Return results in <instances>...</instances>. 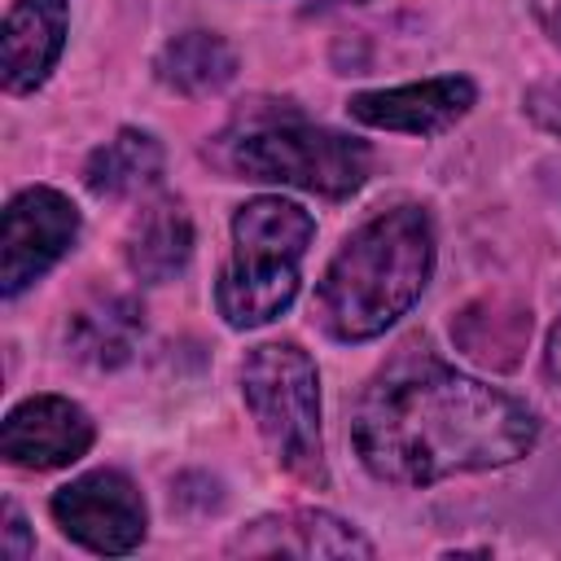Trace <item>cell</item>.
I'll return each instance as SVG.
<instances>
[{"instance_id": "obj_7", "label": "cell", "mask_w": 561, "mask_h": 561, "mask_svg": "<svg viewBox=\"0 0 561 561\" xmlns=\"http://www.w3.org/2000/svg\"><path fill=\"white\" fill-rule=\"evenodd\" d=\"M79 210L57 188H26L4 210V259H0V289L13 298L35 276H44L75 241Z\"/></svg>"}, {"instance_id": "obj_2", "label": "cell", "mask_w": 561, "mask_h": 561, "mask_svg": "<svg viewBox=\"0 0 561 561\" xmlns=\"http://www.w3.org/2000/svg\"><path fill=\"white\" fill-rule=\"evenodd\" d=\"M434 267V232L425 210L394 206L346 237L316 285V316L337 342L386 333L425 289Z\"/></svg>"}, {"instance_id": "obj_12", "label": "cell", "mask_w": 561, "mask_h": 561, "mask_svg": "<svg viewBox=\"0 0 561 561\" xmlns=\"http://www.w3.org/2000/svg\"><path fill=\"white\" fill-rule=\"evenodd\" d=\"M530 337V311L508 298H478L451 320V342L482 368H513Z\"/></svg>"}, {"instance_id": "obj_9", "label": "cell", "mask_w": 561, "mask_h": 561, "mask_svg": "<svg viewBox=\"0 0 561 561\" xmlns=\"http://www.w3.org/2000/svg\"><path fill=\"white\" fill-rule=\"evenodd\" d=\"M469 105H473V83L465 75H447V79H425V83H408V88L359 92V96H351L346 110L364 127L430 136V131L451 127Z\"/></svg>"}, {"instance_id": "obj_14", "label": "cell", "mask_w": 561, "mask_h": 561, "mask_svg": "<svg viewBox=\"0 0 561 561\" xmlns=\"http://www.w3.org/2000/svg\"><path fill=\"white\" fill-rule=\"evenodd\" d=\"M162 175V145L149 136V131H136V127H123L114 140H105L88 167H83V180L96 197H127V193H140L149 188L153 180Z\"/></svg>"}, {"instance_id": "obj_6", "label": "cell", "mask_w": 561, "mask_h": 561, "mask_svg": "<svg viewBox=\"0 0 561 561\" xmlns=\"http://www.w3.org/2000/svg\"><path fill=\"white\" fill-rule=\"evenodd\" d=\"M57 526L92 552H131L145 539V500L118 469L75 478L53 495Z\"/></svg>"}, {"instance_id": "obj_8", "label": "cell", "mask_w": 561, "mask_h": 561, "mask_svg": "<svg viewBox=\"0 0 561 561\" xmlns=\"http://www.w3.org/2000/svg\"><path fill=\"white\" fill-rule=\"evenodd\" d=\"M92 447V421L61 394H35L4 416L0 451L22 469H61Z\"/></svg>"}, {"instance_id": "obj_3", "label": "cell", "mask_w": 561, "mask_h": 561, "mask_svg": "<svg viewBox=\"0 0 561 561\" xmlns=\"http://www.w3.org/2000/svg\"><path fill=\"white\" fill-rule=\"evenodd\" d=\"M316 224L285 197H254L232 215V263L219 276V316L232 329L276 320L298 294V263Z\"/></svg>"}, {"instance_id": "obj_21", "label": "cell", "mask_w": 561, "mask_h": 561, "mask_svg": "<svg viewBox=\"0 0 561 561\" xmlns=\"http://www.w3.org/2000/svg\"><path fill=\"white\" fill-rule=\"evenodd\" d=\"M324 4H333V0H324Z\"/></svg>"}, {"instance_id": "obj_18", "label": "cell", "mask_w": 561, "mask_h": 561, "mask_svg": "<svg viewBox=\"0 0 561 561\" xmlns=\"http://www.w3.org/2000/svg\"><path fill=\"white\" fill-rule=\"evenodd\" d=\"M0 552H4L9 561H22V557L31 552V539H26V522L18 517V508H13V504L4 508V543H0Z\"/></svg>"}, {"instance_id": "obj_11", "label": "cell", "mask_w": 561, "mask_h": 561, "mask_svg": "<svg viewBox=\"0 0 561 561\" xmlns=\"http://www.w3.org/2000/svg\"><path fill=\"white\" fill-rule=\"evenodd\" d=\"M0 44H4L0 57L4 88L9 92L39 88L66 44V0H13Z\"/></svg>"}, {"instance_id": "obj_20", "label": "cell", "mask_w": 561, "mask_h": 561, "mask_svg": "<svg viewBox=\"0 0 561 561\" xmlns=\"http://www.w3.org/2000/svg\"><path fill=\"white\" fill-rule=\"evenodd\" d=\"M548 373L561 381V320H557V329H552V337H548Z\"/></svg>"}, {"instance_id": "obj_19", "label": "cell", "mask_w": 561, "mask_h": 561, "mask_svg": "<svg viewBox=\"0 0 561 561\" xmlns=\"http://www.w3.org/2000/svg\"><path fill=\"white\" fill-rule=\"evenodd\" d=\"M535 13L543 18V26L561 39V0H535Z\"/></svg>"}, {"instance_id": "obj_10", "label": "cell", "mask_w": 561, "mask_h": 561, "mask_svg": "<svg viewBox=\"0 0 561 561\" xmlns=\"http://www.w3.org/2000/svg\"><path fill=\"white\" fill-rule=\"evenodd\" d=\"M232 552H254V557H373V543L359 539L346 522L316 513V508H289L259 517L250 530L237 535Z\"/></svg>"}, {"instance_id": "obj_17", "label": "cell", "mask_w": 561, "mask_h": 561, "mask_svg": "<svg viewBox=\"0 0 561 561\" xmlns=\"http://www.w3.org/2000/svg\"><path fill=\"white\" fill-rule=\"evenodd\" d=\"M526 114H530V118H535L543 131L561 136V79L535 83V88L526 92Z\"/></svg>"}, {"instance_id": "obj_15", "label": "cell", "mask_w": 561, "mask_h": 561, "mask_svg": "<svg viewBox=\"0 0 561 561\" xmlns=\"http://www.w3.org/2000/svg\"><path fill=\"white\" fill-rule=\"evenodd\" d=\"M237 75V53L210 31H184L158 53V79L184 96L224 88Z\"/></svg>"}, {"instance_id": "obj_13", "label": "cell", "mask_w": 561, "mask_h": 561, "mask_svg": "<svg viewBox=\"0 0 561 561\" xmlns=\"http://www.w3.org/2000/svg\"><path fill=\"white\" fill-rule=\"evenodd\" d=\"M140 329H145L140 307L131 298H123V294H105V298L83 302L70 316L66 342H70L75 359H83L92 368H118V364L131 359Z\"/></svg>"}, {"instance_id": "obj_5", "label": "cell", "mask_w": 561, "mask_h": 561, "mask_svg": "<svg viewBox=\"0 0 561 561\" xmlns=\"http://www.w3.org/2000/svg\"><path fill=\"white\" fill-rule=\"evenodd\" d=\"M368 162L373 153L364 140L316 127L298 114L250 123L232 140V167L245 171L250 180H276V184H294L324 197L355 193L368 175Z\"/></svg>"}, {"instance_id": "obj_4", "label": "cell", "mask_w": 561, "mask_h": 561, "mask_svg": "<svg viewBox=\"0 0 561 561\" xmlns=\"http://www.w3.org/2000/svg\"><path fill=\"white\" fill-rule=\"evenodd\" d=\"M316 364L307 359V351L298 342H263L250 351L245 368H241V394L245 408L259 425V434L267 438L272 456L316 482L324 478V460H320V390H316Z\"/></svg>"}, {"instance_id": "obj_1", "label": "cell", "mask_w": 561, "mask_h": 561, "mask_svg": "<svg viewBox=\"0 0 561 561\" xmlns=\"http://www.w3.org/2000/svg\"><path fill=\"white\" fill-rule=\"evenodd\" d=\"M535 416L430 355L394 359L355 403L351 443L368 473L425 486L447 473L495 469L530 451Z\"/></svg>"}, {"instance_id": "obj_16", "label": "cell", "mask_w": 561, "mask_h": 561, "mask_svg": "<svg viewBox=\"0 0 561 561\" xmlns=\"http://www.w3.org/2000/svg\"><path fill=\"white\" fill-rule=\"evenodd\" d=\"M188 254H193V228L180 206H153L127 237V267L149 285L171 280L188 263Z\"/></svg>"}]
</instances>
